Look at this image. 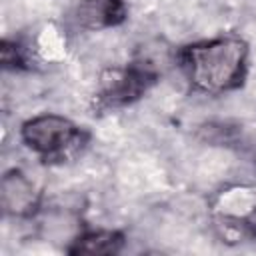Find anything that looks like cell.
I'll use <instances>...</instances> for the list:
<instances>
[{"label":"cell","instance_id":"obj_1","mask_svg":"<svg viewBox=\"0 0 256 256\" xmlns=\"http://www.w3.org/2000/svg\"><path fill=\"white\" fill-rule=\"evenodd\" d=\"M246 44L238 38H218L186 48L182 62L194 86L224 92L240 86L246 72Z\"/></svg>","mask_w":256,"mask_h":256},{"label":"cell","instance_id":"obj_2","mask_svg":"<svg viewBox=\"0 0 256 256\" xmlns=\"http://www.w3.org/2000/svg\"><path fill=\"white\" fill-rule=\"evenodd\" d=\"M22 136L34 152L48 160H64L82 142V132L70 120L54 114L38 116L26 122Z\"/></svg>","mask_w":256,"mask_h":256},{"label":"cell","instance_id":"obj_3","mask_svg":"<svg viewBox=\"0 0 256 256\" xmlns=\"http://www.w3.org/2000/svg\"><path fill=\"white\" fill-rule=\"evenodd\" d=\"M154 82L150 68L132 66L126 70H112L102 78V98L108 104H126L136 100Z\"/></svg>","mask_w":256,"mask_h":256},{"label":"cell","instance_id":"obj_4","mask_svg":"<svg viewBox=\"0 0 256 256\" xmlns=\"http://www.w3.org/2000/svg\"><path fill=\"white\" fill-rule=\"evenodd\" d=\"M126 6L122 0H84L76 10V18L84 28L116 26L124 20Z\"/></svg>","mask_w":256,"mask_h":256},{"label":"cell","instance_id":"obj_5","mask_svg":"<svg viewBox=\"0 0 256 256\" xmlns=\"http://www.w3.org/2000/svg\"><path fill=\"white\" fill-rule=\"evenodd\" d=\"M38 196L34 192V186L20 174V172H10L2 180V204L8 212L24 216L30 214L36 208Z\"/></svg>","mask_w":256,"mask_h":256},{"label":"cell","instance_id":"obj_6","mask_svg":"<svg viewBox=\"0 0 256 256\" xmlns=\"http://www.w3.org/2000/svg\"><path fill=\"white\" fill-rule=\"evenodd\" d=\"M122 236L118 232H88L80 236L70 248L72 254H116L122 248Z\"/></svg>","mask_w":256,"mask_h":256},{"label":"cell","instance_id":"obj_7","mask_svg":"<svg viewBox=\"0 0 256 256\" xmlns=\"http://www.w3.org/2000/svg\"><path fill=\"white\" fill-rule=\"evenodd\" d=\"M2 62H4V66H14V68L22 64V56H20V50L16 44H10V42L2 44Z\"/></svg>","mask_w":256,"mask_h":256},{"label":"cell","instance_id":"obj_8","mask_svg":"<svg viewBox=\"0 0 256 256\" xmlns=\"http://www.w3.org/2000/svg\"><path fill=\"white\" fill-rule=\"evenodd\" d=\"M248 226H250V228L256 232V210H254V212L248 216Z\"/></svg>","mask_w":256,"mask_h":256}]
</instances>
